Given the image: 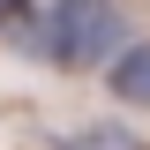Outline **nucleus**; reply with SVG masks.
<instances>
[{"mask_svg": "<svg viewBox=\"0 0 150 150\" xmlns=\"http://www.w3.org/2000/svg\"><path fill=\"white\" fill-rule=\"evenodd\" d=\"M30 8H38V0H0V30H15V23L30 15Z\"/></svg>", "mask_w": 150, "mask_h": 150, "instance_id": "4", "label": "nucleus"}, {"mask_svg": "<svg viewBox=\"0 0 150 150\" xmlns=\"http://www.w3.org/2000/svg\"><path fill=\"white\" fill-rule=\"evenodd\" d=\"M23 45L68 75H90L128 53V15L112 0H45L38 23H23Z\"/></svg>", "mask_w": 150, "mask_h": 150, "instance_id": "1", "label": "nucleus"}, {"mask_svg": "<svg viewBox=\"0 0 150 150\" xmlns=\"http://www.w3.org/2000/svg\"><path fill=\"white\" fill-rule=\"evenodd\" d=\"M105 90L120 105H150V45H128V53L105 68Z\"/></svg>", "mask_w": 150, "mask_h": 150, "instance_id": "2", "label": "nucleus"}, {"mask_svg": "<svg viewBox=\"0 0 150 150\" xmlns=\"http://www.w3.org/2000/svg\"><path fill=\"white\" fill-rule=\"evenodd\" d=\"M53 150H150V143L128 128H75V135H53Z\"/></svg>", "mask_w": 150, "mask_h": 150, "instance_id": "3", "label": "nucleus"}]
</instances>
